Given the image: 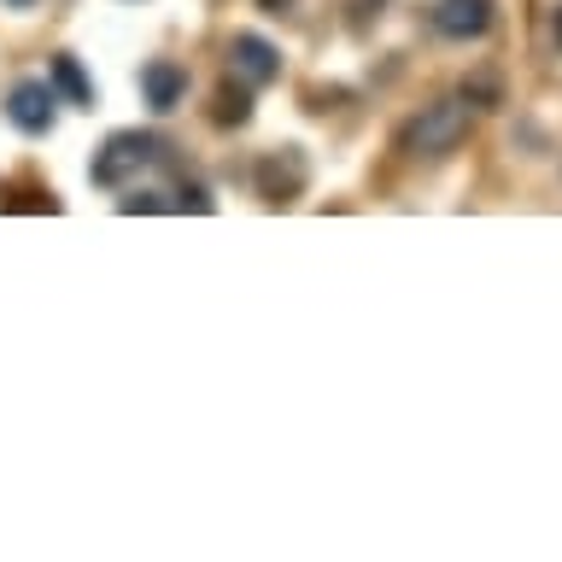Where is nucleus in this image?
Returning a JSON list of instances; mask_svg holds the SVG:
<instances>
[{"instance_id": "nucleus-5", "label": "nucleus", "mask_w": 562, "mask_h": 562, "mask_svg": "<svg viewBox=\"0 0 562 562\" xmlns=\"http://www.w3.org/2000/svg\"><path fill=\"white\" fill-rule=\"evenodd\" d=\"M228 70L246 88H270V82H281V47L263 42V35H235L228 42Z\"/></svg>"}, {"instance_id": "nucleus-3", "label": "nucleus", "mask_w": 562, "mask_h": 562, "mask_svg": "<svg viewBox=\"0 0 562 562\" xmlns=\"http://www.w3.org/2000/svg\"><path fill=\"white\" fill-rule=\"evenodd\" d=\"M252 182H258V200L288 205V200H299V193H305V182H311V158L299 153V147H276V153L258 158Z\"/></svg>"}, {"instance_id": "nucleus-4", "label": "nucleus", "mask_w": 562, "mask_h": 562, "mask_svg": "<svg viewBox=\"0 0 562 562\" xmlns=\"http://www.w3.org/2000/svg\"><path fill=\"white\" fill-rule=\"evenodd\" d=\"M53 112H59V94H53V82H12V94H7V117H12V130H24V135H47L53 130Z\"/></svg>"}, {"instance_id": "nucleus-13", "label": "nucleus", "mask_w": 562, "mask_h": 562, "mask_svg": "<svg viewBox=\"0 0 562 562\" xmlns=\"http://www.w3.org/2000/svg\"><path fill=\"white\" fill-rule=\"evenodd\" d=\"M258 7L270 12V18H281V12H293V0H258Z\"/></svg>"}, {"instance_id": "nucleus-9", "label": "nucleus", "mask_w": 562, "mask_h": 562, "mask_svg": "<svg viewBox=\"0 0 562 562\" xmlns=\"http://www.w3.org/2000/svg\"><path fill=\"white\" fill-rule=\"evenodd\" d=\"M463 100L474 105V112H486V105H498V100H504V82L492 77V70H474V77L463 82Z\"/></svg>"}, {"instance_id": "nucleus-1", "label": "nucleus", "mask_w": 562, "mask_h": 562, "mask_svg": "<svg viewBox=\"0 0 562 562\" xmlns=\"http://www.w3.org/2000/svg\"><path fill=\"white\" fill-rule=\"evenodd\" d=\"M469 117H474V105H469L463 94L422 105V112L404 123L398 153H411V158H446V153H457V147L469 140Z\"/></svg>"}, {"instance_id": "nucleus-11", "label": "nucleus", "mask_w": 562, "mask_h": 562, "mask_svg": "<svg viewBox=\"0 0 562 562\" xmlns=\"http://www.w3.org/2000/svg\"><path fill=\"white\" fill-rule=\"evenodd\" d=\"M170 211H200V217H211V211H217V200H211V193H205L200 182H176Z\"/></svg>"}, {"instance_id": "nucleus-8", "label": "nucleus", "mask_w": 562, "mask_h": 562, "mask_svg": "<svg viewBox=\"0 0 562 562\" xmlns=\"http://www.w3.org/2000/svg\"><path fill=\"white\" fill-rule=\"evenodd\" d=\"M53 94H65L70 105H82V112H94V82L82 77V65L70 59V53H59V59H53Z\"/></svg>"}, {"instance_id": "nucleus-2", "label": "nucleus", "mask_w": 562, "mask_h": 562, "mask_svg": "<svg viewBox=\"0 0 562 562\" xmlns=\"http://www.w3.org/2000/svg\"><path fill=\"white\" fill-rule=\"evenodd\" d=\"M153 158H165L153 135H140V130H117V135H105V147L94 153V165H88V182H94V188H123L130 176L147 170Z\"/></svg>"}, {"instance_id": "nucleus-12", "label": "nucleus", "mask_w": 562, "mask_h": 562, "mask_svg": "<svg viewBox=\"0 0 562 562\" xmlns=\"http://www.w3.org/2000/svg\"><path fill=\"white\" fill-rule=\"evenodd\" d=\"M0 211H59V200L53 193H0Z\"/></svg>"}, {"instance_id": "nucleus-14", "label": "nucleus", "mask_w": 562, "mask_h": 562, "mask_svg": "<svg viewBox=\"0 0 562 562\" xmlns=\"http://www.w3.org/2000/svg\"><path fill=\"white\" fill-rule=\"evenodd\" d=\"M551 35H557V47H562V7H557V24H551Z\"/></svg>"}, {"instance_id": "nucleus-10", "label": "nucleus", "mask_w": 562, "mask_h": 562, "mask_svg": "<svg viewBox=\"0 0 562 562\" xmlns=\"http://www.w3.org/2000/svg\"><path fill=\"white\" fill-rule=\"evenodd\" d=\"M211 117H217L223 130H228V123L240 130V123L252 117V100H246V82H240V88H223V94H217V112H211Z\"/></svg>"}, {"instance_id": "nucleus-6", "label": "nucleus", "mask_w": 562, "mask_h": 562, "mask_svg": "<svg viewBox=\"0 0 562 562\" xmlns=\"http://www.w3.org/2000/svg\"><path fill=\"white\" fill-rule=\"evenodd\" d=\"M434 30L446 42H481L492 30V0H434Z\"/></svg>"}, {"instance_id": "nucleus-15", "label": "nucleus", "mask_w": 562, "mask_h": 562, "mask_svg": "<svg viewBox=\"0 0 562 562\" xmlns=\"http://www.w3.org/2000/svg\"><path fill=\"white\" fill-rule=\"evenodd\" d=\"M7 7H35V0H7Z\"/></svg>"}, {"instance_id": "nucleus-7", "label": "nucleus", "mask_w": 562, "mask_h": 562, "mask_svg": "<svg viewBox=\"0 0 562 562\" xmlns=\"http://www.w3.org/2000/svg\"><path fill=\"white\" fill-rule=\"evenodd\" d=\"M188 94V70L176 59H147L140 65V100L153 105V112H176Z\"/></svg>"}]
</instances>
